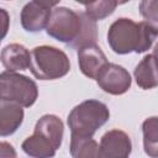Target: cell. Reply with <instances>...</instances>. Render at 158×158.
I'll use <instances>...</instances> for the list:
<instances>
[{
	"instance_id": "6da1fadb",
	"label": "cell",
	"mask_w": 158,
	"mask_h": 158,
	"mask_svg": "<svg viewBox=\"0 0 158 158\" xmlns=\"http://www.w3.org/2000/svg\"><path fill=\"white\" fill-rule=\"evenodd\" d=\"M157 33V26L146 21L137 23L131 19L121 17L109 27L107 43L117 54H128L131 52L143 53L152 47Z\"/></svg>"
},
{
	"instance_id": "7a4b0ae2",
	"label": "cell",
	"mask_w": 158,
	"mask_h": 158,
	"mask_svg": "<svg viewBox=\"0 0 158 158\" xmlns=\"http://www.w3.org/2000/svg\"><path fill=\"white\" fill-rule=\"evenodd\" d=\"M64 126L62 120L52 114L43 115L36 122L33 133L22 144V151L32 158H53L62 144Z\"/></svg>"
},
{
	"instance_id": "3957f363",
	"label": "cell",
	"mask_w": 158,
	"mask_h": 158,
	"mask_svg": "<svg viewBox=\"0 0 158 158\" xmlns=\"http://www.w3.org/2000/svg\"><path fill=\"white\" fill-rule=\"evenodd\" d=\"M110 118L109 107L99 100H85L74 106L68 115L67 123L70 135L80 137H93Z\"/></svg>"
},
{
	"instance_id": "277c9868",
	"label": "cell",
	"mask_w": 158,
	"mask_h": 158,
	"mask_svg": "<svg viewBox=\"0 0 158 158\" xmlns=\"http://www.w3.org/2000/svg\"><path fill=\"white\" fill-rule=\"evenodd\" d=\"M28 69L40 80H56L70 70L68 56L53 46H37L30 52Z\"/></svg>"
},
{
	"instance_id": "5b68a950",
	"label": "cell",
	"mask_w": 158,
	"mask_h": 158,
	"mask_svg": "<svg viewBox=\"0 0 158 158\" xmlns=\"http://www.w3.org/2000/svg\"><path fill=\"white\" fill-rule=\"evenodd\" d=\"M37 98L38 88L32 79L12 72L0 73V99L15 102L21 107H30Z\"/></svg>"
},
{
	"instance_id": "8992f818",
	"label": "cell",
	"mask_w": 158,
	"mask_h": 158,
	"mask_svg": "<svg viewBox=\"0 0 158 158\" xmlns=\"http://www.w3.org/2000/svg\"><path fill=\"white\" fill-rule=\"evenodd\" d=\"M81 30L80 12H75L65 6H56L51 11L46 32L52 38L70 44L77 40Z\"/></svg>"
},
{
	"instance_id": "52a82bcc",
	"label": "cell",
	"mask_w": 158,
	"mask_h": 158,
	"mask_svg": "<svg viewBox=\"0 0 158 158\" xmlns=\"http://www.w3.org/2000/svg\"><path fill=\"white\" fill-rule=\"evenodd\" d=\"M98 85L107 94L122 95L131 88L132 79L126 68L115 63H107L96 77Z\"/></svg>"
},
{
	"instance_id": "ba28073f",
	"label": "cell",
	"mask_w": 158,
	"mask_h": 158,
	"mask_svg": "<svg viewBox=\"0 0 158 158\" xmlns=\"http://www.w3.org/2000/svg\"><path fill=\"white\" fill-rule=\"evenodd\" d=\"M58 1H30L21 10V26L27 32H40L46 28L51 11Z\"/></svg>"
},
{
	"instance_id": "9c48e42d",
	"label": "cell",
	"mask_w": 158,
	"mask_h": 158,
	"mask_svg": "<svg viewBox=\"0 0 158 158\" xmlns=\"http://www.w3.org/2000/svg\"><path fill=\"white\" fill-rule=\"evenodd\" d=\"M132 142L130 136L118 128L107 131L99 144V158H130Z\"/></svg>"
},
{
	"instance_id": "30bf717a",
	"label": "cell",
	"mask_w": 158,
	"mask_h": 158,
	"mask_svg": "<svg viewBox=\"0 0 158 158\" xmlns=\"http://www.w3.org/2000/svg\"><path fill=\"white\" fill-rule=\"evenodd\" d=\"M107 59L101 48L96 44L83 47L78 51V64L80 72L90 78L96 79L100 70L107 64Z\"/></svg>"
},
{
	"instance_id": "8fae6325",
	"label": "cell",
	"mask_w": 158,
	"mask_h": 158,
	"mask_svg": "<svg viewBox=\"0 0 158 158\" xmlns=\"http://www.w3.org/2000/svg\"><path fill=\"white\" fill-rule=\"evenodd\" d=\"M23 107L0 99V136L6 137L17 131L23 122Z\"/></svg>"
},
{
	"instance_id": "7c38bea8",
	"label": "cell",
	"mask_w": 158,
	"mask_h": 158,
	"mask_svg": "<svg viewBox=\"0 0 158 158\" xmlns=\"http://www.w3.org/2000/svg\"><path fill=\"white\" fill-rule=\"evenodd\" d=\"M0 60L6 72L26 70L30 67V51L20 43L7 44L0 53Z\"/></svg>"
},
{
	"instance_id": "4fadbf2b",
	"label": "cell",
	"mask_w": 158,
	"mask_h": 158,
	"mask_svg": "<svg viewBox=\"0 0 158 158\" xmlns=\"http://www.w3.org/2000/svg\"><path fill=\"white\" fill-rule=\"evenodd\" d=\"M136 83L139 88L148 90L158 85L157 69H156V56L147 54L135 68L133 72Z\"/></svg>"
},
{
	"instance_id": "5bb4252c",
	"label": "cell",
	"mask_w": 158,
	"mask_h": 158,
	"mask_svg": "<svg viewBox=\"0 0 158 158\" xmlns=\"http://www.w3.org/2000/svg\"><path fill=\"white\" fill-rule=\"evenodd\" d=\"M69 151L73 158H99V143L93 137L70 135Z\"/></svg>"
},
{
	"instance_id": "9a60e30c",
	"label": "cell",
	"mask_w": 158,
	"mask_h": 158,
	"mask_svg": "<svg viewBox=\"0 0 158 158\" xmlns=\"http://www.w3.org/2000/svg\"><path fill=\"white\" fill-rule=\"evenodd\" d=\"M80 16H81V30H80V33H79V36L77 37V40L74 42L68 44L69 47H72L74 49H78V51L80 48H83V47L96 44V40H98L96 22L93 21L89 16H86L85 12H80Z\"/></svg>"
},
{
	"instance_id": "2e32d148",
	"label": "cell",
	"mask_w": 158,
	"mask_h": 158,
	"mask_svg": "<svg viewBox=\"0 0 158 158\" xmlns=\"http://www.w3.org/2000/svg\"><path fill=\"white\" fill-rule=\"evenodd\" d=\"M143 133V148L146 154L151 158H157L158 152V123L157 117L152 116L143 121L142 123Z\"/></svg>"
},
{
	"instance_id": "e0dca14e",
	"label": "cell",
	"mask_w": 158,
	"mask_h": 158,
	"mask_svg": "<svg viewBox=\"0 0 158 158\" xmlns=\"http://www.w3.org/2000/svg\"><path fill=\"white\" fill-rule=\"evenodd\" d=\"M118 5L117 1L115 0H101V1H94V2H85V15L89 16L93 21H100L104 20L105 17L110 16L116 6Z\"/></svg>"
},
{
	"instance_id": "ac0fdd59",
	"label": "cell",
	"mask_w": 158,
	"mask_h": 158,
	"mask_svg": "<svg viewBox=\"0 0 158 158\" xmlns=\"http://www.w3.org/2000/svg\"><path fill=\"white\" fill-rule=\"evenodd\" d=\"M157 7L158 1L156 0H144L139 4V12L146 20V22L157 26Z\"/></svg>"
},
{
	"instance_id": "d6986e66",
	"label": "cell",
	"mask_w": 158,
	"mask_h": 158,
	"mask_svg": "<svg viewBox=\"0 0 158 158\" xmlns=\"http://www.w3.org/2000/svg\"><path fill=\"white\" fill-rule=\"evenodd\" d=\"M9 28H10V15L5 9L0 7V43L6 37Z\"/></svg>"
},
{
	"instance_id": "ffe728a7",
	"label": "cell",
	"mask_w": 158,
	"mask_h": 158,
	"mask_svg": "<svg viewBox=\"0 0 158 158\" xmlns=\"http://www.w3.org/2000/svg\"><path fill=\"white\" fill-rule=\"evenodd\" d=\"M0 158H17V153L9 142H0Z\"/></svg>"
}]
</instances>
